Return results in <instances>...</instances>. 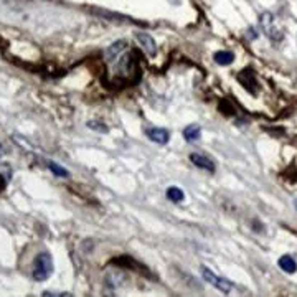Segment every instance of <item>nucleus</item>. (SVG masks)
I'll return each mask as SVG.
<instances>
[{"label": "nucleus", "instance_id": "f257e3e1", "mask_svg": "<svg viewBox=\"0 0 297 297\" xmlns=\"http://www.w3.org/2000/svg\"><path fill=\"white\" fill-rule=\"evenodd\" d=\"M53 269V258L50 253L43 251L40 255H36L35 261H33V271H31V278L35 281H38V283H43V281H46L48 278L51 276Z\"/></svg>", "mask_w": 297, "mask_h": 297}, {"label": "nucleus", "instance_id": "f03ea898", "mask_svg": "<svg viewBox=\"0 0 297 297\" xmlns=\"http://www.w3.org/2000/svg\"><path fill=\"white\" fill-rule=\"evenodd\" d=\"M259 21H261V28H263L264 33H266V36L269 40L281 41L284 38V30L281 28V25L278 23V20L273 13L264 12L261 15V18H259Z\"/></svg>", "mask_w": 297, "mask_h": 297}, {"label": "nucleus", "instance_id": "7ed1b4c3", "mask_svg": "<svg viewBox=\"0 0 297 297\" xmlns=\"http://www.w3.org/2000/svg\"><path fill=\"white\" fill-rule=\"evenodd\" d=\"M202 276H203V279L207 281L208 284H212L213 288L220 289L221 293L228 294V293H231V291H233V283H231V281H228V279H225V278H220L218 274H215L212 271V269L202 266Z\"/></svg>", "mask_w": 297, "mask_h": 297}, {"label": "nucleus", "instance_id": "20e7f679", "mask_svg": "<svg viewBox=\"0 0 297 297\" xmlns=\"http://www.w3.org/2000/svg\"><path fill=\"white\" fill-rule=\"evenodd\" d=\"M145 136L152 140V142L159 144V145L169 144V140H170V132L167 131V129H160V127L145 129Z\"/></svg>", "mask_w": 297, "mask_h": 297}, {"label": "nucleus", "instance_id": "39448f33", "mask_svg": "<svg viewBox=\"0 0 297 297\" xmlns=\"http://www.w3.org/2000/svg\"><path fill=\"white\" fill-rule=\"evenodd\" d=\"M190 162L193 165H197L198 169H203V170H208V172H213L217 170V165H215V162L208 157V155H202V154H190Z\"/></svg>", "mask_w": 297, "mask_h": 297}, {"label": "nucleus", "instance_id": "423d86ee", "mask_svg": "<svg viewBox=\"0 0 297 297\" xmlns=\"http://www.w3.org/2000/svg\"><path fill=\"white\" fill-rule=\"evenodd\" d=\"M238 79H240V83L245 86V88L250 91L251 94H255L256 93V89H258V81H256V76L253 74L251 69H246V71H241L240 73V76H238Z\"/></svg>", "mask_w": 297, "mask_h": 297}, {"label": "nucleus", "instance_id": "0eeeda50", "mask_svg": "<svg viewBox=\"0 0 297 297\" xmlns=\"http://www.w3.org/2000/svg\"><path fill=\"white\" fill-rule=\"evenodd\" d=\"M126 48H127V41H124V40H119L116 43H112V45L106 50L107 61H116V59L121 56L124 51H126Z\"/></svg>", "mask_w": 297, "mask_h": 297}, {"label": "nucleus", "instance_id": "6e6552de", "mask_svg": "<svg viewBox=\"0 0 297 297\" xmlns=\"http://www.w3.org/2000/svg\"><path fill=\"white\" fill-rule=\"evenodd\" d=\"M137 41L140 43V46H142V50H145L147 55H155V51H157V45H155L154 38L147 33H137Z\"/></svg>", "mask_w": 297, "mask_h": 297}, {"label": "nucleus", "instance_id": "1a4fd4ad", "mask_svg": "<svg viewBox=\"0 0 297 297\" xmlns=\"http://www.w3.org/2000/svg\"><path fill=\"white\" fill-rule=\"evenodd\" d=\"M200 136H202V129H200L198 124H192V126H187L183 129V139L187 142H195L200 139Z\"/></svg>", "mask_w": 297, "mask_h": 297}, {"label": "nucleus", "instance_id": "9d476101", "mask_svg": "<svg viewBox=\"0 0 297 297\" xmlns=\"http://www.w3.org/2000/svg\"><path fill=\"white\" fill-rule=\"evenodd\" d=\"M279 268L283 269V271H286V273L294 274L297 271V263L289 255H286V256H283L279 259Z\"/></svg>", "mask_w": 297, "mask_h": 297}, {"label": "nucleus", "instance_id": "9b49d317", "mask_svg": "<svg viewBox=\"0 0 297 297\" xmlns=\"http://www.w3.org/2000/svg\"><path fill=\"white\" fill-rule=\"evenodd\" d=\"M213 59L217 61L218 64H221V66H226V64H230V63H233V59H235V55L231 51H226V50H221V51H217L213 55Z\"/></svg>", "mask_w": 297, "mask_h": 297}, {"label": "nucleus", "instance_id": "f8f14e48", "mask_svg": "<svg viewBox=\"0 0 297 297\" xmlns=\"http://www.w3.org/2000/svg\"><path fill=\"white\" fill-rule=\"evenodd\" d=\"M167 198H169L170 202H174V203H180V202L185 200V193H183L182 188L170 187L169 190H167Z\"/></svg>", "mask_w": 297, "mask_h": 297}, {"label": "nucleus", "instance_id": "ddd939ff", "mask_svg": "<svg viewBox=\"0 0 297 297\" xmlns=\"http://www.w3.org/2000/svg\"><path fill=\"white\" fill-rule=\"evenodd\" d=\"M46 165H48V169H50L53 174H55L56 177H68L69 175V172L64 169V167H61V165H58V164H55V162H51V160H48L46 162Z\"/></svg>", "mask_w": 297, "mask_h": 297}, {"label": "nucleus", "instance_id": "4468645a", "mask_svg": "<svg viewBox=\"0 0 297 297\" xmlns=\"http://www.w3.org/2000/svg\"><path fill=\"white\" fill-rule=\"evenodd\" d=\"M98 13H99V15H102V17H106V18H111V20H116V21H132V23H136V20L129 18V17H126V15H121V13H111V12H102V10H99Z\"/></svg>", "mask_w": 297, "mask_h": 297}, {"label": "nucleus", "instance_id": "2eb2a0df", "mask_svg": "<svg viewBox=\"0 0 297 297\" xmlns=\"http://www.w3.org/2000/svg\"><path fill=\"white\" fill-rule=\"evenodd\" d=\"M88 127H91L93 131H96V132H107V127L104 126L102 122H96V121H89L88 122Z\"/></svg>", "mask_w": 297, "mask_h": 297}, {"label": "nucleus", "instance_id": "dca6fc26", "mask_svg": "<svg viewBox=\"0 0 297 297\" xmlns=\"http://www.w3.org/2000/svg\"><path fill=\"white\" fill-rule=\"evenodd\" d=\"M294 207H296V210H297V198L294 200Z\"/></svg>", "mask_w": 297, "mask_h": 297}]
</instances>
